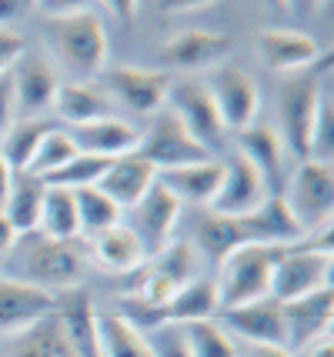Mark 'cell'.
Instances as JSON below:
<instances>
[{
    "mask_svg": "<svg viewBox=\"0 0 334 357\" xmlns=\"http://www.w3.org/2000/svg\"><path fill=\"white\" fill-rule=\"evenodd\" d=\"M264 197H268V187L261 181V174H257L241 154H234L227 164H224L221 187H218L214 201L207 204V211L224 214V218L244 220L248 214H255L257 207L264 204Z\"/></svg>",
    "mask_w": 334,
    "mask_h": 357,
    "instance_id": "cell-15",
    "label": "cell"
},
{
    "mask_svg": "<svg viewBox=\"0 0 334 357\" xmlns=\"http://www.w3.org/2000/svg\"><path fill=\"white\" fill-rule=\"evenodd\" d=\"M10 77H14V100L20 121H37V117L50 114V104H54V93H57L61 80H57L47 61L24 54L17 61V70H10Z\"/></svg>",
    "mask_w": 334,
    "mask_h": 357,
    "instance_id": "cell-18",
    "label": "cell"
},
{
    "mask_svg": "<svg viewBox=\"0 0 334 357\" xmlns=\"http://www.w3.org/2000/svg\"><path fill=\"white\" fill-rule=\"evenodd\" d=\"M50 121L47 117H37V121H14L10 130L3 134L0 140V154L3 160L10 164V171L14 174H24L27 171V164H31V157L37 154V147H40V140L44 134L50 130Z\"/></svg>",
    "mask_w": 334,
    "mask_h": 357,
    "instance_id": "cell-33",
    "label": "cell"
},
{
    "mask_svg": "<svg viewBox=\"0 0 334 357\" xmlns=\"http://www.w3.org/2000/svg\"><path fill=\"white\" fill-rule=\"evenodd\" d=\"M17 117V100H14V77L10 74H0V140L10 130Z\"/></svg>",
    "mask_w": 334,
    "mask_h": 357,
    "instance_id": "cell-41",
    "label": "cell"
},
{
    "mask_svg": "<svg viewBox=\"0 0 334 357\" xmlns=\"http://www.w3.org/2000/svg\"><path fill=\"white\" fill-rule=\"evenodd\" d=\"M177 218H181V201H177L160 181H154L151 190L130 207L128 227L134 231V237L141 241L144 254L154 257V254H160V250L174 241Z\"/></svg>",
    "mask_w": 334,
    "mask_h": 357,
    "instance_id": "cell-11",
    "label": "cell"
},
{
    "mask_svg": "<svg viewBox=\"0 0 334 357\" xmlns=\"http://www.w3.org/2000/svg\"><path fill=\"white\" fill-rule=\"evenodd\" d=\"M214 321L227 327L231 334H238L251 347H287V327L284 311L274 297L255 301V304H241L231 311H218Z\"/></svg>",
    "mask_w": 334,
    "mask_h": 357,
    "instance_id": "cell-13",
    "label": "cell"
},
{
    "mask_svg": "<svg viewBox=\"0 0 334 357\" xmlns=\"http://www.w3.org/2000/svg\"><path fill=\"white\" fill-rule=\"evenodd\" d=\"M137 154L154 167V171H177V167H191V164H204L211 160V151L201 147L191 137V130L177 121L171 110L164 107L151 117V127L141 134Z\"/></svg>",
    "mask_w": 334,
    "mask_h": 357,
    "instance_id": "cell-8",
    "label": "cell"
},
{
    "mask_svg": "<svg viewBox=\"0 0 334 357\" xmlns=\"http://www.w3.org/2000/svg\"><path fill=\"white\" fill-rule=\"evenodd\" d=\"M231 57V40L221 37L214 31H181L174 33L167 44L160 47V70L174 74V70H184V74H194V70H211Z\"/></svg>",
    "mask_w": 334,
    "mask_h": 357,
    "instance_id": "cell-14",
    "label": "cell"
},
{
    "mask_svg": "<svg viewBox=\"0 0 334 357\" xmlns=\"http://www.w3.org/2000/svg\"><path fill=\"white\" fill-rule=\"evenodd\" d=\"M324 100L318 67L291 74L278 91V117L281 127L278 137L284 144V151L298 160H311V140H314V124H318V110Z\"/></svg>",
    "mask_w": 334,
    "mask_h": 357,
    "instance_id": "cell-3",
    "label": "cell"
},
{
    "mask_svg": "<svg viewBox=\"0 0 334 357\" xmlns=\"http://www.w3.org/2000/svg\"><path fill=\"white\" fill-rule=\"evenodd\" d=\"M37 231H40V237H50V241H74V237H80L74 190H64V187H47L44 190Z\"/></svg>",
    "mask_w": 334,
    "mask_h": 357,
    "instance_id": "cell-31",
    "label": "cell"
},
{
    "mask_svg": "<svg viewBox=\"0 0 334 357\" xmlns=\"http://www.w3.org/2000/svg\"><path fill=\"white\" fill-rule=\"evenodd\" d=\"M27 54V44H24V37L14 31H7V27H0V74H10L14 70V63L20 61Z\"/></svg>",
    "mask_w": 334,
    "mask_h": 357,
    "instance_id": "cell-40",
    "label": "cell"
},
{
    "mask_svg": "<svg viewBox=\"0 0 334 357\" xmlns=\"http://www.w3.org/2000/svg\"><path fill=\"white\" fill-rule=\"evenodd\" d=\"M80 151L74 147V140L67 137V130L64 127H50L47 134H44V140H40V147H37V154L31 157V164H27V171L24 174H31V177H47V174L54 171H61L67 160H74Z\"/></svg>",
    "mask_w": 334,
    "mask_h": 357,
    "instance_id": "cell-36",
    "label": "cell"
},
{
    "mask_svg": "<svg viewBox=\"0 0 334 357\" xmlns=\"http://www.w3.org/2000/svg\"><path fill=\"white\" fill-rule=\"evenodd\" d=\"M64 130L80 154L104 157V160H117L124 154H134L137 144H141V130L130 121H124V117H104V121L64 127Z\"/></svg>",
    "mask_w": 334,
    "mask_h": 357,
    "instance_id": "cell-19",
    "label": "cell"
},
{
    "mask_svg": "<svg viewBox=\"0 0 334 357\" xmlns=\"http://www.w3.org/2000/svg\"><path fill=\"white\" fill-rule=\"evenodd\" d=\"M57 321L64 331L74 357H104L100 354V334H97V311L94 297L87 287H74L57 294Z\"/></svg>",
    "mask_w": 334,
    "mask_h": 357,
    "instance_id": "cell-17",
    "label": "cell"
},
{
    "mask_svg": "<svg viewBox=\"0 0 334 357\" xmlns=\"http://www.w3.org/2000/svg\"><path fill=\"white\" fill-rule=\"evenodd\" d=\"M284 248H268V244H244L231 250L218 264V311H231L241 304H255L271 297V271Z\"/></svg>",
    "mask_w": 334,
    "mask_h": 357,
    "instance_id": "cell-4",
    "label": "cell"
},
{
    "mask_svg": "<svg viewBox=\"0 0 334 357\" xmlns=\"http://www.w3.org/2000/svg\"><path fill=\"white\" fill-rule=\"evenodd\" d=\"M47 47L74 74V80H97L107 67V31L91 7H61L44 14Z\"/></svg>",
    "mask_w": 334,
    "mask_h": 357,
    "instance_id": "cell-1",
    "label": "cell"
},
{
    "mask_svg": "<svg viewBox=\"0 0 334 357\" xmlns=\"http://www.w3.org/2000/svg\"><path fill=\"white\" fill-rule=\"evenodd\" d=\"M218 314V287L214 278H194L184 287H177L174 297L158 307L154 314V327L158 324H194V321H207Z\"/></svg>",
    "mask_w": 334,
    "mask_h": 357,
    "instance_id": "cell-26",
    "label": "cell"
},
{
    "mask_svg": "<svg viewBox=\"0 0 334 357\" xmlns=\"http://www.w3.org/2000/svg\"><path fill=\"white\" fill-rule=\"evenodd\" d=\"M174 74L167 70H147V67H104L97 84L107 91L114 107L141 114V117H154L158 110L167 104V91H171Z\"/></svg>",
    "mask_w": 334,
    "mask_h": 357,
    "instance_id": "cell-9",
    "label": "cell"
},
{
    "mask_svg": "<svg viewBox=\"0 0 334 357\" xmlns=\"http://www.w3.org/2000/svg\"><path fill=\"white\" fill-rule=\"evenodd\" d=\"M57 311V294L40 291L27 280H17L0 274V337H17L33 324L54 317Z\"/></svg>",
    "mask_w": 334,
    "mask_h": 357,
    "instance_id": "cell-12",
    "label": "cell"
},
{
    "mask_svg": "<svg viewBox=\"0 0 334 357\" xmlns=\"http://www.w3.org/2000/svg\"><path fill=\"white\" fill-rule=\"evenodd\" d=\"M248 357H294L287 347H251Z\"/></svg>",
    "mask_w": 334,
    "mask_h": 357,
    "instance_id": "cell-46",
    "label": "cell"
},
{
    "mask_svg": "<svg viewBox=\"0 0 334 357\" xmlns=\"http://www.w3.org/2000/svg\"><path fill=\"white\" fill-rule=\"evenodd\" d=\"M31 7L33 3H20V0H0V27H7L17 17H24Z\"/></svg>",
    "mask_w": 334,
    "mask_h": 357,
    "instance_id": "cell-43",
    "label": "cell"
},
{
    "mask_svg": "<svg viewBox=\"0 0 334 357\" xmlns=\"http://www.w3.org/2000/svg\"><path fill=\"white\" fill-rule=\"evenodd\" d=\"M17 241H20V237H17V234H14V227H10V224H7V220L0 218V257H3V254H7V250L14 248Z\"/></svg>",
    "mask_w": 334,
    "mask_h": 357,
    "instance_id": "cell-45",
    "label": "cell"
},
{
    "mask_svg": "<svg viewBox=\"0 0 334 357\" xmlns=\"http://www.w3.org/2000/svg\"><path fill=\"white\" fill-rule=\"evenodd\" d=\"M44 190H47V184H44L40 177H31V174H14V181H10V194H7V201H3L0 218L14 227L17 237L37 231L40 204H44Z\"/></svg>",
    "mask_w": 334,
    "mask_h": 357,
    "instance_id": "cell-29",
    "label": "cell"
},
{
    "mask_svg": "<svg viewBox=\"0 0 334 357\" xmlns=\"http://www.w3.org/2000/svg\"><path fill=\"white\" fill-rule=\"evenodd\" d=\"M87 244H91V257L97 261V267L111 271V274H121V278L134 274L147 261L141 241L134 237V231L128 224H114L107 231H100L97 237H91Z\"/></svg>",
    "mask_w": 334,
    "mask_h": 357,
    "instance_id": "cell-25",
    "label": "cell"
},
{
    "mask_svg": "<svg viewBox=\"0 0 334 357\" xmlns=\"http://www.w3.org/2000/svg\"><path fill=\"white\" fill-rule=\"evenodd\" d=\"M287 327V351H298L321 334H331L334 324V287H321L314 294L281 304Z\"/></svg>",
    "mask_w": 334,
    "mask_h": 357,
    "instance_id": "cell-20",
    "label": "cell"
},
{
    "mask_svg": "<svg viewBox=\"0 0 334 357\" xmlns=\"http://www.w3.org/2000/svg\"><path fill=\"white\" fill-rule=\"evenodd\" d=\"M194 244L201 248V254H204L207 261L221 264L231 250L244 248V244H251V241H248L244 220L224 218V214H214V211H204V214L197 218V227H194Z\"/></svg>",
    "mask_w": 334,
    "mask_h": 357,
    "instance_id": "cell-28",
    "label": "cell"
},
{
    "mask_svg": "<svg viewBox=\"0 0 334 357\" xmlns=\"http://www.w3.org/2000/svg\"><path fill=\"white\" fill-rule=\"evenodd\" d=\"M331 227H324L314 237H308L304 244L281 250V257L274 261V271H271V297L278 304H287V301L314 294L321 287H331Z\"/></svg>",
    "mask_w": 334,
    "mask_h": 357,
    "instance_id": "cell-2",
    "label": "cell"
},
{
    "mask_svg": "<svg viewBox=\"0 0 334 357\" xmlns=\"http://www.w3.org/2000/svg\"><path fill=\"white\" fill-rule=\"evenodd\" d=\"M284 194L291 214L298 218L308 237L331 227L334 220V164L324 160H301L287 177Z\"/></svg>",
    "mask_w": 334,
    "mask_h": 357,
    "instance_id": "cell-6",
    "label": "cell"
},
{
    "mask_svg": "<svg viewBox=\"0 0 334 357\" xmlns=\"http://www.w3.org/2000/svg\"><path fill=\"white\" fill-rule=\"evenodd\" d=\"M257 54L278 74H301L318 63V44L314 37L301 31H287V27H268L257 33Z\"/></svg>",
    "mask_w": 334,
    "mask_h": 357,
    "instance_id": "cell-22",
    "label": "cell"
},
{
    "mask_svg": "<svg viewBox=\"0 0 334 357\" xmlns=\"http://www.w3.org/2000/svg\"><path fill=\"white\" fill-rule=\"evenodd\" d=\"M291 354L294 357H334V341H331V334H321V337L308 341L304 347L291 351Z\"/></svg>",
    "mask_w": 334,
    "mask_h": 357,
    "instance_id": "cell-42",
    "label": "cell"
},
{
    "mask_svg": "<svg viewBox=\"0 0 334 357\" xmlns=\"http://www.w3.org/2000/svg\"><path fill=\"white\" fill-rule=\"evenodd\" d=\"M147 264L154 274L167 280V284H174V287H184L188 280L201 278L197 271H201V261H197V250H194L191 241H171L167 248L154 254V257H147Z\"/></svg>",
    "mask_w": 334,
    "mask_h": 357,
    "instance_id": "cell-34",
    "label": "cell"
},
{
    "mask_svg": "<svg viewBox=\"0 0 334 357\" xmlns=\"http://www.w3.org/2000/svg\"><path fill=\"white\" fill-rule=\"evenodd\" d=\"M74 204H77V224L80 237H97L100 231H107L114 224H121V211L114 207L97 187H80L74 190Z\"/></svg>",
    "mask_w": 334,
    "mask_h": 357,
    "instance_id": "cell-35",
    "label": "cell"
},
{
    "mask_svg": "<svg viewBox=\"0 0 334 357\" xmlns=\"http://www.w3.org/2000/svg\"><path fill=\"white\" fill-rule=\"evenodd\" d=\"M154 181H158V171L134 151V154H124V157H117V160H111V167L104 171V177L94 187L117 211H130L151 190Z\"/></svg>",
    "mask_w": 334,
    "mask_h": 357,
    "instance_id": "cell-24",
    "label": "cell"
},
{
    "mask_svg": "<svg viewBox=\"0 0 334 357\" xmlns=\"http://www.w3.org/2000/svg\"><path fill=\"white\" fill-rule=\"evenodd\" d=\"M10 181H14V171H10V164L3 160V154H0V211H3V201H7V194H10Z\"/></svg>",
    "mask_w": 334,
    "mask_h": 357,
    "instance_id": "cell-44",
    "label": "cell"
},
{
    "mask_svg": "<svg viewBox=\"0 0 334 357\" xmlns=\"http://www.w3.org/2000/svg\"><path fill=\"white\" fill-rule=\"evenodd\" d=\"M50 114L57 127H77L104 117H121V110L114 107V100L97 80H61Z\"/></svg>",
    "mask_w": 334,
    "mask_h": 357,
    "instance_id": "cell-16",
    "label": "cell"
},
{
    "mask_svg": "<svg viewBox=\"0 0 334 357\" xmlns=\"http://www.w3.org/2000/svg\"><path fill=\"white\" fill-rule=\"evenodd\" d=\"M111 167V160L104 157H91V154H77L74 160H67L61 171H54L44 177L47 187H64V190H80V187H94L104 171Z\"/></svg>",
    "mask_w": 334,
    "mask_h": 357,
    "instance_id": "cell-38",
    "label": "cell"
},
{
    "mask_svg": "<svg viewBox=\"0 0 334 357\" xmlns=\"http://www.w3.org/2000/svg\"><path fill=\"white\" fill-rule=\"evenodd\" d=\"M3 357H74V351H70L64 331H61V321H57V314H54L47 321L33 324L31 331L10 337Z\"/></svg>",
    "mask_w": 334,
    "mask_h": 357,
    "instance_id": "cell-30",
    "label": "cell"
},
{
    "mask_svg": "<svg viewBox=\"0 0 334 357\" xmlns=\"http://www.w3.org/2000/svg\"><path fill=\"white\" fill-rule=\"evenodd\" d=\"M244 227H248V241H251V244L294 248V244H304V241H308L304 227L298 224V218L291 214V207H287L284 194H268L255 214L244 218Z\"/></svg>",
    "mask_w": 334,
    "mask_h": 357,
    "instance_id": "cell-23",
    "label": "cell"
},
{
    "mask_svg": "<svg viewBox=\"0 0 334 357\" xmlns=\"http://www.w3.org/2000/svg\"><path fill=\"white\" fill-rule=\"evenodd\" d=\"M234 147H238L234 154H241L257 174H261L268 194H281L287 151H284V144H281V137H278V130L271 124H251L248 130L238 134V144H234Z\"/></svg>",
    "mask_w": 334,
    "mask_h": 357,
    "instance_id": "cell-21",
    "label": "cell"
},
{
    "mask_svg": "<svg viewBox=\"0 0 334 357\" xmlns=\"http://www.w3.org/2000/svg\"><path fill=\"white\" fill-rule=\"evenodd\" d=\"M181 327H184V337H188V347H191L194 357H241L234 341H231V334L214 317Z\"/></svg>",
    "mask_w": 334,
    "mask_h": 357,
    "instance_id": "cell-37",
    "label": "cell"
},
{
    "mask_svg": "<svg viewBox=\"0 0 334 357\" xmlns=\"http://www.w3.org/2000/svg\"><path fill=\"white\" fill-rule=\"evenodd\" d=\"M221 177H224V160H218V157H211L204 164H191V167H177V171L158 174V181L181 204L188 201V204H201V207H207V204L214 201V194L221 187Z\"/></svg>",
    "mask_w": 334,
    "mask_h": 357,
    "instance_id": "cell-27",
    "label": "cell"
},
{
    "mask_svg": "<svg viewBox=\"0 0 334 357\" xmlns=\"http://www.w3.org/2000/svg\"><path fill=\"white\" fill-rule=\"evenodd\" d=\"M204 87L218 107L224 130H248L257 124V110H261V87H257L255 74H248L244 67L224 61L218 67H211L204 74Z\"/></svg>",
    "mask_w": 334,
    "mask_h": 357,
    "instance_id": "cell-7",
    "label": "cell"
},
{
    "mask_svg": "<svg viewBox=\"0 0 334 357\" xmlns=\"http://www.w3.org/2000/svg\"><path fill=\"white\" fill-rule=\"evenodd\" d=\"M84 274H87V264L74 241H50V237L37 234L20 257L17 280H27L50 294H64V291L84 287Z\"/></svg>",
    "mask_w": 334,
    "mask_h": 357,
    "instance_id": "cell-5",
    "label": "cell"
},
{
    "mask_svg": "<svg viewBox=\"0 0 334 357\" xmlns=\"http://www.w3.org/2000/svg\"><path fill=\"white\" fill-rule=\"evenodd\" d=\"M164 107L174 114L181 124L191 130V137L207 147L214 154V147H221V140L227 137L221 117H218V107L207 93L204 80L197 77H174L171 80V91H167V104Z\"/></svg>",
    "mask_w": 334,
    "mask_h": 357,
    "instance_id": "cell-10",
    "label": "cell"
},
{
    "mask_svg": "<svg viewBox=\"0 0 334 357\" xmlns=\"http://www.w3.org/2000/svg\"><path fill=\"white\" fill-rule=\"evenodd\" d=\"M141 334L151 347V357H194L181 324H158L151 331H141Z\"/></svg>",
    "mask_w": 334,
    "mask_h": 357,
    "instance_id": "cell-39",
    "label": "cell"
},
{
    "mask_svg": "<svg viewBox=\"0 0 334 357\" xmlns=\"http://www.w3.org/2000/svg\"><path fill=\"white\" fill-rule=\"evenodd\" d=\"M97 334L104 357H151L144 334L124 314H97Z\"/></svg>",
    "mask_w": 334,
    "mask_h": 357,
    "instance_id": "cell-32",
    "label": "cell"
}]
</instances>
